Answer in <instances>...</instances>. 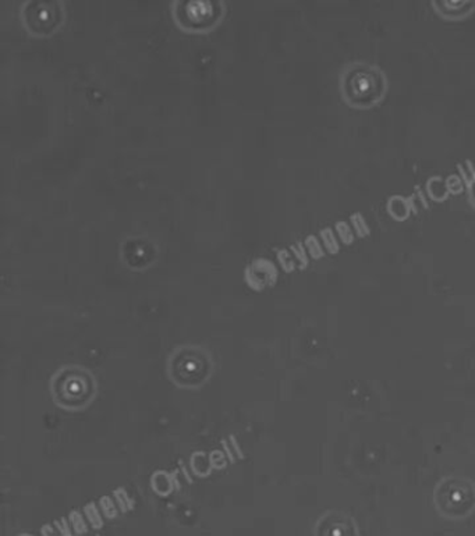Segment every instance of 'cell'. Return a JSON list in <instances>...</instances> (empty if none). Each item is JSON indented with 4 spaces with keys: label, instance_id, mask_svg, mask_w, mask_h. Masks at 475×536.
<instances>
[{
    "label": "cell",
    "instance_id": "8",
    "mask_svg": "<svg viewBox=\"0 0 475 536\" xmlns=\"http://www.w3.org/2000/svg\"><path fill=\"white\" fill-rule=\"evenodd\" d=\"M229 441H230L231 448H233V451H234V454L237 455L238 460H244L245 455H244V453H243V450H241V447H240V444H238L237 437H236V436H234V434H230V436H229Z\"/></svg>",
    "mask_w": 475,
    "mask_h": 536
},
{
    "label": "cell",
    "instance_id": "2",
    "mask_svg": "<svg viewBox=\"0 0 475 536\" xmlns=\"http://www.w3.org/2000/svg\"><path fill=\"white\" fill-rule=\"evenodd\" d=\"M245 283L255 291H262L265 287L273 286L277 279L275 265L266 259H255L244 272Z\"/></svg>",
    "mask_w": 475,
    "mask_h": 536
},
{
    "label": "cell",
    "instance_id": "6",
    "mask_svg": "<svg viewBox=\"0 0 475 536\" xmlns=\"http://www.w3.org/2000/svg\"><path fill=\"white\" fill-rule=\"evenodd\" d=\"M307 247H308V250H310V252H311V255L314 258L322 257V250H320L319 244H318L315 237H308V238H307Z\"/></svg>",
    "mask_w": 475,
    "mask_h": 536
},
{
    "label": "cell",
    "instance_id": "10",
    "mask_svg": "<svg viewBox=\"0 0 475 536\" xmlns=\"http://www.w3.org/2000/svg\"><path fill=\"white\" fill-rule=\"evenodd\" d=\"M101 506L104 507V510L106 514L114 515V504H113V501H111L110 497H107V496L102 497V499H101Z\"/></svg>",
    "mask_w": 475,
    "mask_h": 536
},
{
    "label": "cell",
    "instance_id": "7",
    "mask_svg": "<svg viewBox=\"0 0 475 536\" xmlns=\"http://www.w3.org/2000/svg\"><path fill=\"white\" fill-rule=\"evenodd\" d=\"M320 234H322V238H323V241H325V244H326L329 250L332 251V252L337 250V248H336L337 245H336V241H334V237L329 228H326V230H322V233H320Z\"/></svg>",
    "mask_w": 475,
    "mask_h": 536
},
{
    "label": "cell",
    "instance_id": "12",
    "mask_svg": "<svg viewBox=\"0 0 475 536\" xmlns=\"http://www.w3.org/2000/svg\"><path fill=\"white\" fill-rule=\"evenodd\" d=\"M222 446H223V450H224V454H226V457L229 458V461H230L231 464H234V461H236V458H234V451H231V448L229 447V443L226 440H222Z\"/></svg>",
    "mask_w": 475,
    "mask_h": 536
},
{
    "label": "cell",
    "instance_id": "1",
    "mask_svg": "<svg viewBox=\"0 0 475 536\" xmlns=\"http://www.w3.org/2000/svg\"><path fill=\"white\" fill-rule=\"evenodd\" d=\"M343 94L350 105L367 107L378 103L386 94V78L378 68L358 66L343 78Z\"/></svg>",
    "mask_w": 475,
    "mask_h": 536
},
{
    "label": "cell",
    "instance_id": "3",
    "mask_svg": "<svg viewBox=\"0 0 475 536\" xmlns=\"http://www.w3.org/2000/svg\"><path fill=\"white\" fill-rule=\"evenodd\" d=\"M224 455L226 454H223L222 451H219V450H215V451H212L211 454H209V464H211V470L213 468V470H223V468H226V460H224Z\"/></svg>",
    "mask_w": 475,
    "mask_h": 536
},
{
    "label": "cell",
    "instance_id": "9",
    "mask_svg": "<svg viewBox=\"0 0 475 536\" xmlns=\"http://www.w3.org/2000/svg\"><path fill=\"white\" fill-rule=\"evenodd\" d=\"M291 251L296 254L297 259L301 262V266L304 268L305 265L308 264V261H307V255H305L304 248L301 247V244H298V245H293V247H291Z\"/></svg>",
    "mask_w": 475,
    "mask_h": 536
},
{
    "label": "cell",
    "instance_id": "13",
    "mask_svg": "<svg viewBox=\"0 0 475 536\" xmlns=\"http://www.w3.org/2000/svg\"><path fill=\"white\" fill-rule=\"evenodd\" d=\"M178 467H180V470H181V472H183V475H184V478H186L187 482H188V483H193L194 482L193 478H191V475H190V472H188V470H187L186 464H184L183 460H178Z\"/></svg>",
    "mask_w": 475,
    "mask_h": 536
},
{
    "label": "cell",
    "instance_id": "4",
    "mask_svg": "<svg viewBox=\"0 0 475 536\" xmlns=\"http://www.w3.org/2000/svg\"><path fill=\"white\" fill-rule=\"evenodd\" d=\"M277 259H279V262H280V265H282V268L284 269V272H293V270H294V264H293V261L290 259V255L287 251L286 250L277 251Z\"/></svg>",
    "mask_w": 475,
    "mask_h": 536
},
{
    "label": "cell",
    "instance_id": "5",
    "mask_svg": "<svg viewBox=\"0 0 475 536\" xmlns=\"http://www.w3.org/2000/svg\"><path fill=\"white\" fill-rule=\"evenodd\" d=\"M114 497L117 499V501H119V504L123 508H126V507H128V508H131V507L134 506V501L130 497H128V494H127L126 492V489H123V487H119V489H116L114 490Z\"/></svg>",
    "mask_w": 475,
    "mask_h": 536
},
{
    "label": "cell",
    "instance_id": "11",
    "mask_svg": "<svg viewBox=\"0 0 475 536\" xmlns=\"http://www.w3.org/2000/svg\"><path fill=\"white\" fill-rule=\"evenodd\" d=\"M85 510H87V513H88L89 517L94 520V524L98 525L99 517H98V511H97V507H95V504H94V503H91V504H88V506L85 507Z\"/></svg>",
    "mask_w": 475,
    "mask_h": 536
}]
</instances>
